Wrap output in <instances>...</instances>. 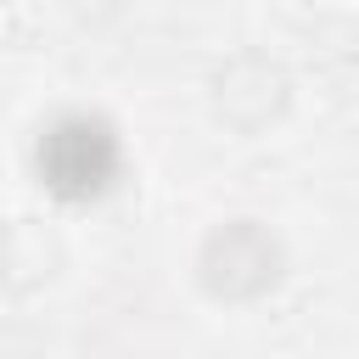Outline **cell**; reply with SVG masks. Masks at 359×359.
<instances>
[{"label": "cell", "instance_id": "cell-1", "mask_svg": "<svg viewBox=\"0 0 359 359\" xmlns=\"http://www.w3.org/2000/svg\"><path fill=\"white\" fill-rule=\"evenodd\" d=\"M112 157H118V151H112V135H107L101 123H90V118H67V123H56V129L45 135L39 168H45V180H50L56 191L84 196V191L107 185Z\"/></svg>", "mask_w": 359, "mask_h": 359}]
</instances>
